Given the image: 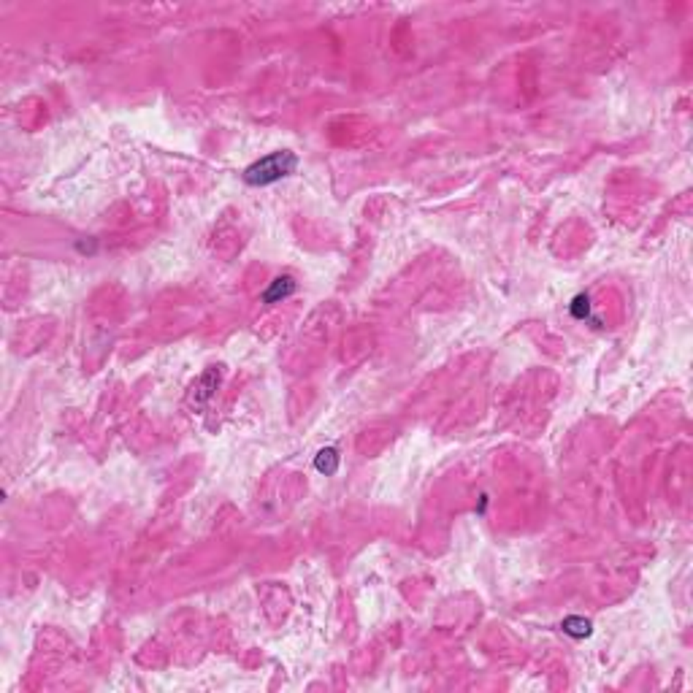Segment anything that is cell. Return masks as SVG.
<instances>
[{"label": "cell", "mask_w": 693, "mask_h": 693, "mask_svg": "<svg viewBox=\"0 0 693 693\" xmlns=\"http://www.w3.org/2000/svg\"><path fill=\"white\" fill-rule=\"evenodd\" d=\"M296 168H298V155L290 149H279V152H271V155L255 160L252 166H247L244 182L250 187H268V184H276V182L293 176Z\"/></svg>", "instance_id": "6da1fadb"}, {"label": "cell", "mask_w": 693, "mask_h": 693, "mask_svg": "<svg viewBox=\"0 0 693 693\" xmlns=\"http://www.w3.org/2000/svg\"><path fill=\"white\" fill-rule=\"evenodd\" d=\"M296 287H298V282L290 276V274H285V276H276L268 287H265V293H263V301L268 303V306H274V303H282L287 301L293 293H296Z\"/></svg>", "instance_id": "7a4b0ae2"}, {"label": "cell", "mask_w": 693, "mask_h": 693, "mask_svg": "<svg viewBox=\"0 0 693 693\" xmlns=\"http://www.w3.org/2000/svg\"><path fill=\"white\" fill-rule=\"evenodd\" d=\"M339 452H336V447H322L320 452H317V458H314V469L320 472V474L325 476H333L339 472Z\"/></svg>", "instance_id": "3957f363"}, {"label": "cell", "mask_w": 693, "mask_h": 693, "mask_svg": "<svg viewBox=\"0 0 693 693\" xmlns=\"http://www.w3.org/2000/svg\"><path fill=\"white\" fill-rule=\"evenodd\" d=\"M561 628H563V634H569V637H574V639H585V637L593 634V623H591L588 617H577V615L566 617L561 623Z\"/></svg>", "instance_id": "277c9868"}, {"label": "cell", "mask_w": 693, "mask_h": 693, "mask_svg": "<svg viewBox=\"0 0 693 693\" xmlns=\"http://www.w3.org/2000/svg\"><path fill=\"white\" fill-rule=\"evenodd\" d=\"M569 311H571L574 320H591V298H588V293L574 296V301L569 303Z\"/></svg>", "instance_id": "5b68a950"}]
</instances>
